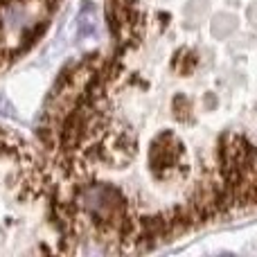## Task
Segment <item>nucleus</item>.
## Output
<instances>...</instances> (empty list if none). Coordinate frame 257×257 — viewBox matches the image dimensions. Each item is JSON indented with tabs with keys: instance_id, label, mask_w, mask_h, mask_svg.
<instances>
[{
	"instance_id": "nucleus-1",
	"label": "nucleus",
	"mask_w": 257,
	"mask_h": 257,
	"mask_svg": "<svg viewBox=\"0 0 257 257\" xmlns=\"http://www.w3.org/2000/svg\"><path fill=\"white\" fill-rule=\"evenodd\" d=\"M77 253L43 156L0 124V255Z\"/></svg>"
},
{
	"instance_id": "nucleus-4",
	"label": "nucleus",
	"mask_w": 257,
	"mask_h": 257,
	"mask_svg": "<svg viewBox=\"0 0 257 257\" xmlns=\"http://www.w3.org/2000/svg\"><path fill=\"white\" fill-rule=\"evenodd\" d=\"M169 108H172V117L178 122V124H190L194 120V104L187 97L185 93H176L169 102Z\"/></svg>"
},
{
	"instance_id": "nucleus-2",
	"label": "nucleus",
	"mask_w": 257,
	"mask_h": 257,
	"mask_svg": "<svg viewBox=\"0 0 257 257\" xmlns=\"http://www.w3.org/2000/svg\"><path fill=\"white\" fill-rule=\"evenodd\" d=\"M59 7L61 0H0V72L39 43Z\"/></svg>"
},
{
	"instance_id": "nucleus-8",
	"label": "nucleus",
	"mask_w": 257,
	"mask_h": 257,
	"mask_svg": "<svg viewBox=\"0 0 257 257\" xmlns=\"http://www.w3.org/2000/svg\"><path fill=\"white\" fill-rule=\"evenodd\" d=\"M203 102H205V106H208V108H217V97H214V95L212 93H208V95H205V99H203Z\"/></svg>"
},
{
	"instance_id": "nucleus-7",
	"label": "nucleus",
	"mask_w": 257,
	"mask_h": 257,
	"mask_svg": "<svg viewBox=\"0 0 257 257\" xmlns=\"http://www.w3.org/2000/svg\"><path fill=\"white\" fill-rule=\"evenodd\" d=\"M246 18H248L250 27H255L257 30V3H253L248 9H246Z\"/></svg>"
},
{
	"instance_id": "nucleus-6",
	"label": "nucleus",
	"mask_w": 257,
	"mask_h": 257,
	"mask_svg": "<svg viewBox=\"0 0 257 257\" xmlns=\"http://www.w3.org/2000/svg\"><path fill=\"white\" fill-rule=\"evenodd\" d=\"M205 12H208L205 0H190V5L185 7V16L187 18H194V21H199L201 16H205Z\"/></svg>"
},
{
	"instance_id": "nucleus-3",
	"label": "nucleus",
	"mask_w": 257,
	"mask_h": 257,
	"mask_svg": "<svg viewBox=\"0 0 257 257\" xmlns=\"http://www.w3.org/2000/svg\"><path fill=\"white\" fill-rule=\"evenodd\" d=\"M196 66H199V52H194L190 48H178L169 59V68L181 77L192 75L196 70Z\"/></svg>"
},
{
	"instance_id": "nucleus-5",
	"label": "nucleus",
	"mask_w": 257,
	"mask_h": 257,
	"mask_svg": "<svg viewBox=\"0 0 257 257\" xmlns=\"http://www.w3.org/2000/svg\"><path fill=\"white\" fill-rule=\"evenodd\" d=\"M235 30H237V18L232 16V14L221 12V14H214V16H212L210 32H212L214 39L223 41V39H228L230 34H235Z\"/></svg>"
}]
</instances>
